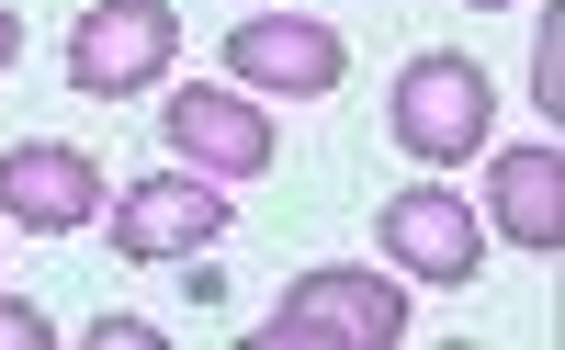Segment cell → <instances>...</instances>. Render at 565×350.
Wrapping results in <instances>:
<instances>
[{
	"instance_id": "7a4b0ae2",
	"label": "cell",
	"mask_w": 565,
	"mask_h": 350,
	"mask_svg": "<svg viewBox=\"0 0 565 350\" xmlns=\"http://www.w3.org/2000/svg\"><path fill=\"white\" fill-rule=\"evenodd\" d=\"M385 125H396V147H407L418 170H463V159L487 147V125H498V91H487V68H476V57L430 45V57H407V68H396Z\"/></svg>"
},
{
	"instance_id": "6da1fadb",
	"label": "cell",
	"mask_w": 565,
	"mask_h": 350,
	"mask_svg": "<svg viewBox=\"0 0 565 350\" xmlns=\"http://www.w3.org/2000/svg\"><path fill=\"white\" fill-rule=\"evenodd\" d=\"M271 350H396L407 339V283L396 272H351V261H328V272H295L271 294Z\"/></svg>"
},
{
	"instance_id": "8fae6325",
	"label": "cell",
	"mask_w": 565,
	"mask_h": 350,
	"mask_svg": "<svg viewBox=\"0 0 565 350\" xmlns=\"http://www.w3.org/2000/svg\"><path fill=\"white\" fill-rule=\"evenodd\" d=\"M532 79H543V125H554L565 114V91H554L565 79V34H554V12H543V45H532Z\"/></svg>"
},
{
	"instance_id": "8992f818",
	"label": "cell",
	"mask_w": 565,
	"mask_h": 350,
	"mask_svg": "<svg viewBox=\"0 0 565 350\" xmlns=\"http://www.w3.org/2000/svg\"><path fill=\"white\" fill-rule=\"evenodd\" d=\"M103 204H114V181H103L90 147H68V136H12V147H0V215H12V226L68 237V226L103 215Z\"/></svg>"
},
{
	"instance_id": "30bf717a",
	"label": "cell",
	"mask_w": 565,
	"mask_h": 350,
	"mask_svg": "<svg viewBox=\"0 0 565 350\" xmlns=\"http://www.w3.org/2000/svg\"><path fill=\"white\" fill-rule=\"evenodd\" d=\"M0 350H57V317L23 306V294H0Z\"/></svg>"
},
{
	"instance_id": "4fadbf2b",
	"label": "cell",
	"mask_w": 565,
	"mask_h": 350,
	"mask_svg": "<svg viewBox=\"0 0 565 350\" xmlns=\"http://www.w3.org/2000/svg\"><path fill=\"white\" fill-rule=\"evenodd\" d=\"M12 57H23V12L0 0V79H12Z\"/></svg>"
},
{
	"instance_id": "277c9868",
	"label": "cell",
	"mask_w": 565,
	"mask_h": 350,
	"mask_svg": "<svg viewBox=\"0 0 565 350\" xmlns=\"http://www.w3.org/2000/svg\"><path fill=\"white\" fill-rule=\"evenodd\" d=\"M373 237H385V261H396L407 283H441V294H463V283L487 272V215L463 204L452 181H407V192H385Z\"/></svg>"
},
{
	"instance_id": "3957f363",
	"label": "cell",
	"mask_w": 565,
	"mask_h": 350,
	"mask_svg": "<svg viewBox=\"0 0 565 350\" xmlns=\"http://www.w3.org/2000/svg\"><path fill=\"white\" fill-rule=\"evenodd\" d=\"M181 68V12L170 0H90L68 34V91L90 103H125V91H170Z\"/></svg>"
},
{
	"instance_id": "5bb4252c",
	"label": "cell",
	"mask_w": 565,
	"mask_h": 350,
	"mask_svg": "<svg viewBox=\"0 0 565 350\" xmlns=\"http://www.w3.org/2000/svg\"><path fill=\"white\" fill-rule=\"evenodd\" d=\"M487 12H509V0H487Z\"/></svg>"
},
{
	"instance_id": "ba28073f",
	"label": "cell",
	"mask_w": 565,
	"mask_h": 350,
	"mask_svg": "<svg viewBox=\"0 0 565 350\" xmlns=\"http://www.w3.org/2000/svg\"><path fill=\"white\" fill-rule=\"evenodd\" d=\"M351 68V45L306 23V12H249L238 34H226V79L238 91H282V103H317V91H340Z\"/></svg>"
},
{
	"instance_id": "9c48e42d",
	"label": "cell",
	"mask_w": 565,
	"mask_h": 350,
	"mask_svg": "<svg viewBox=\"0 0 565 350\" xmlns=\"http://www.w3.org/2000/svg\"><path fill=\"white\" fill-rule=\"evenodd\" d=\"M487 226L498 237H521V248H565V159H554V136L543 147H509V159L487 170Z\"/></svg>"
},
{
	"instance_id": "7c38bea8",
	"label": "cell",
	"mask_w": 565,
	"mask_h": 350,
	"mask_svg": "<svg viewBox=\"0 0 565 350\" xmlns=\"http://www.w3.org/2000/svg\"><path fill=\"white\" fill-rule=\"evenodd\" d=\"M90 339H103V350H159V328H148V317H90Z\"/></svg>"
},
{
	"instance_id": "5b68a950",
	"label": "cell",
	"mask_w": 565,
	"mask_h": 350,
	"mask_svg": "<svg viewBox=\"0 0 565 350\" xmlns=\"http://www.w3.org/2000/svg\"><path fill=\"white\" fill-rule=\"evenodd\" d=\"M103 226H114V248H125L136 272H159V261H193V248H215V237H226V181H204V170L125 181L114 204H103Z\"/></svg>"
},
{
	"instance_id": "52a82bcc",
	"label": "cell",
	"mask_w": 565,
	"mask_h": 350,
	"mask_svg": "<svg viewBox=\"0 0 565 350\" xmlns=\"http://www.w3.org/2000/svg\"><path fill=\"white\" fill-rule=\"evenodd\" d=\"M159 136H170V159L204 170V181H260L271 170V114L249 103V91L181 79V91H159Z\"/></svg>"
}]
</instances>
